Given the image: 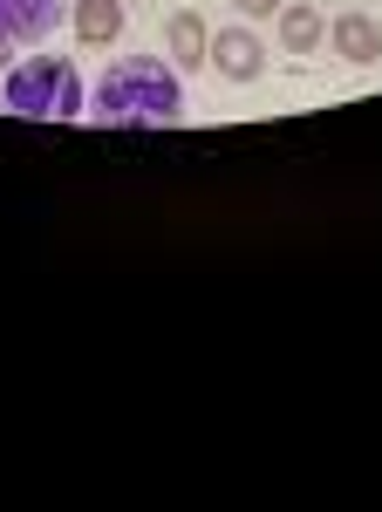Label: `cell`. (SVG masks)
<instances>
[{"instance_id": "1", "label": "cell", "mask_w": 382, "mask_h": 512, "mask_svg": "<svg viewBox=\"0 0 382 512\" xmlns=\"http://www.w3.org/2000/svg\"><path fill=\"white\" fill-rule=\"evenodd\" d=\"M89 117L110 130H171L185 123V76L157 55H116L89 89Z\"/></svg>"}, {"instance_id": "2", "label": "cell", "mask_w": 382, "mask_h": 512, "mask_svg": "<svg viewBox=\"0 0 382 512\" xmlns=\"http://www.w3.org/2000/svg\"><path fill=\"white\" fill-rule=\"evenodd\" d=\"M0 110L28 123H82V69L69 55H28L0 76Z\"/></svg>"}, {"instance_id": "3", "label": "cell", "mask_w": 382, "mask_h": 512, "mask_svg": "<svg viewBox=\"0 0 382 512\" xmlns=\"http://www.w3.org/2000/svg\"><path fill=\"white\" fill-rule=\"evenodd\" d=\"M212 69L226 82H260L267 76V41L253 35V21H232L212 35Z\"/></svg>"}, {"instance_id": "4", "label": "cell", "mask_w": 382, "mask_h": 512, "mask_svg": "<svg viewBox=\"0 0 382 512\" xmlns=\"http://www.w3.org/2000/svg\"><path fill=\"white\" fill-rule=\"evenodd\" d=\"M164 41H171V62H178L185 76H198V69L212 62V28H205L198 7H178V14L164 21Z\"/></svg>"}, {"instance_id": "5", "label": "cell", "mask_w": 382, "mask_h": 512, "mask_svg": "<svg viewBox=\"0 0 382 512\" xmlns=\"http://www.w3.org/2000/svg\"><path fill=\"white\" fill-rule=\"evenodd\" d=\"M328 41H335V55L355 62V69H376L382 62V21L376 14H342V21H328Z\"/></svg>"}, {"instance_id": "6", "label": "cell", "mask_w": 382, "mask_h": 512, "mask_svg": "<svg viewBox=\"0 0 382 512\" xmlns=\"http://www.w3.org/2000/svg\"><path fill=\"white\" fill-rule=\"evenodd\" d=\"M62 21V0H0V41H41Z\"/></svg>"}, {"instance_id": "7", "label": "cell", "mask_w": 382, "mask_h": 512, "mask_svg": "<svg viewBox=\"0 0 382 512\" xmlns=\"http://www.w3.org/2000/svg\"><path fill=\"white\" fill-rule=\"evenodd\" d=\"M76 41L82 48H110L116 35H123V0H76Z\"/></svg>"}, {"instance_id": "8", "label": "cell", "mask_w": 382, "mask_h": 512, "mask_svg": "<svg viewBox=\"0 0 382 512\" xmlns=\"http://www.w3.org/2000/svg\"><path fill=\"white\" fill-rule=\"evenodd\" d=\"M273 21H280V48H287V55H307V48H321V41H328V21H321L307 0H301V7H280Z\"/></svg>"}, {"instance_id": "9", "label": "cell", "mask_w": 382, "mask_h": 512, "mask_svg": "<svg viewBox=\"0 0 382 512\" xmlns=\"http://www.w3.org/2000/svg\"><path fill=\"white\" fill-rule=\"evenodd\" d=\"M239 7V21H273L280 14V0H232Z\"/></svg>"}, {"instance_id": "10", "label": "cell", "mask_w": 382, "mask_h": 512, "mask_svg": "<svg viewBox=\"0 0 382 512\" xmlns=\"http://www.w3.org/2000/svg\"><path fill=\"white\" fill-rule=\"evenodd\" d=\"M7 69H14V41H0V76H7Z\"/></svg>"}]
</instances>
